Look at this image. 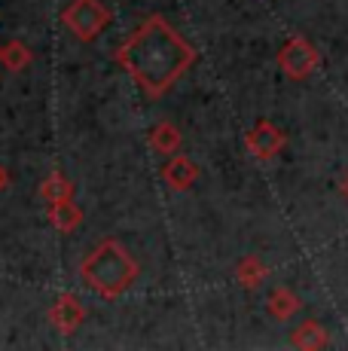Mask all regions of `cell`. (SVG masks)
Here are the masks:
<instances>
[{
	"mask_svg": "<svg viewBox=\"0 0 348 351\" xmlns=\"http://www.w3.org/2000/svg\"><path fill=\"white\" fill-rule=\"evenodd\" d=\"M138 263L116 239H104L79 263V281L101 300H116L138 281Z\"/></svg>",
	"mask_w": 348,
	"mask_h": 351,
	"instance_id": "2",
	"label": "cell"
},
{
	"mask_svg": "<svg viewBox=\"0 0 348 351\" xmlns=\"http://www.w3.org/2000/svg\"><path fill=\"white\" fill-rule=\"evenodd\" d=\"M343 193H345V199H348V174H345V180H343Z\"/></svg>",
	"mask_w": 348,
	"mask_h": 351,
	"instance_id": "16",
	"label": "cell"
},
{
	"mask_svg": "<svg viewBox=\"0 0 348 351\" xmlns=\"http://www.w3.org/2000/svg\"><path fill=\"white\" fill-rule=\"evenodd\" d=\"M299 306H303V302H299V296L293 293L290 287H275L269 293V300H266V312L275 321H290L293 315L299 312Z\"/></svg>",
	"mask_w": 348,
	"mask_h": 351,
	"instance_id": "9",
	"label": "cell"
},
{
	"mask_svg": "<svg viewBox=\"0 0 348 351\" xmlns=\"http://www.w3.org/2000/svg\"><path fill=\"white\" fill-rule=\"evenodd\" d=\"M281 71L290 80H306L312 77V71L318 67V49L306 37H290L278 52Z\"/></svg>",
	"mask_w": 348,
	"mask_h": 351,
	"instance_id": "4",
	"label": "cell"
},
{
	"mask_svg": "<svg viewBox=\"0 0 348 351\" xmlns=\"http://www.w3.org/2000/svg\"><path fill=\"white\" fill-rule=\"evenodd\" d=\"M6 186H10V171H6V168L0 165V193H3Z\"/></svg>",
	"mask_w": 348,
	"mask_h": 351,
	"instance_id": "15",
	"label": "cell"
},
{
	"mask_svg": "<svg viewBox=\"0 0 348 351\" xmlns=\"http://www.w3.org/2000/svg\"><path fill=\"white\" fill-rule=\"evenodd\" d=\"M284 144H287V134L281 132L275 123H269V119L257 123L251 132H247V150H251L257 159H272L275 153H281Z\"/></svg>",
	"mask_w": 348,
	"mask_h": 351,
	"instance_id": "5",
	"label": "cell"
},
{
	"mask_svg": "<svg viewBox=\"0 0 348 351\" xmlns=\"http://www.w3.org/2000/svg\"><path fill=\"white\" fill-rule=\"evenodd\" d=\"M0 62H3L6 71H25L31 64V49L25 43H18V40H12V43H6L0 49Z\"/></svg>",
	"mask_w": 348,
	"mask_h": 351,
	"instance_id": "14",
	"label": "cell"
},
{
	"mask_svg": "<svg viewBox=\"0 0 348 351\" xmlns=\"http://www.w3.org/2000/svg\"><path fill=\"white\" fill-rule=\"evenodd\" d=\"M180 141H184V138H180L177 125H171V123H159L150 132V147L156 153H162V156H171V153L180 147Z\"/></svg>",
	"mask_w": 348,
	"mask_h": 351,
	"instance_id": "13",
	"label": "cell"
},
{
	"mask_svg": "<svg viewBox=\"0 0 348 351\" xmlns=\"http://www.w3.org/2000/svg\"><path fill=\"white\" fill-rule=\"evenodd\" d=\"M40 195H43L49 205H55V202H64V199H73V184L64 178L62 171H49L43 178V184H40Z\"/></svg>",
	"mask_w": 348,
	"mask_h": 351,
	"instance_id": "11",
	"label": "cell"
},
{
	"mask_svg": "<svg viewBox=\"0 0 348 351\" xmlns=\"http://www.w3.org/2000/svg\"><path fill=\"white\" fill-rule=\"evenodd\" d=\"M62 19H64V28L77 40H95L107 28V22H110V12H107L101 0H73Z\"/></svg>",
	"mask_w": 348,
	"mask_h": 351,
	"instance_id": "3",
	"label": "cell"
},
{
	"mask_svg": "<svg viewBox=\"0 0 348 351\" xmlns=\"http://www.w3.org/2000/svg\"><path fill=\"white\" fill-rule=\"evenodd\" d=\"M266 275H269V269H266V263L260 260V256H245V260L238 263V269H236L238 285L247 287V290H253V287L263 285Z\"/></svg>",
	"mask_w": 348,
	"mask_h": 351,
	"instance_id": "12",
	"label": "cell"
},
{
	"mask_svg": "<svg viewBox=\"0 0 348 351\" xmlns=\"http://www.w3.org/2000/svg\"><path fill=\"white\" fill-rule=\"evenodd\" d=\"M49 223L55 226L58 232H77L79 223H83V208L73 199L55 202V205L49 208Z\"/></svg>",
	"mask_w": 348,
	"mask_h": 351,
	"instance_id": "10",
	"label": "cell"
},
{
	"mask_svg": "<svg viewBox=\"0 0 348 351\" xmlns=\"http://www.w3.org/2000/svg\"><path fill=\"white\" fill-rule=\"evenodd\" d=\"M83 321H86V306L79 302L77 293H62L55 300V306L49 308V324L64 336L73 333Z\"/></svg>",
	"mask_w": 348,
	"mask_h": 351,
	"instance_id": "6",
	"label": "cell"
},
{
	"mask_svg": "<svg viewBox=\"0 0 348 351\" xmlns=\"http://www.w3.org/2000/svg\"><path fill=\"white\" fill-rule=\"evenodd\" d=\"M116 62L147 95L159 98L190 71V64L196 62V49L162 16H150L119 46Z\"/></svg>",
	"mask_w": 348,
	"mask_h": 351,
	"instance_id": "1",
	"label": "cell"
},
{
	"mask_svg": "<svg viewBox=\"0 0 348 351\" xmlns=\"http://www.w3.org/2000/svg\"><path fill=\"white\" fill-rule=\"evenodd\" d=\"M290 342H293V348L318 351V348H327V342H330V333L324 330V324H318V321H303V324H299V327L290 333Z\"/></svg>",
	"mask_w": 348,
	"mask_h": 351,
	"instance_id": "8",
	"label": "cell"
},
{
	"mask_svg": "<svg viewBox=\"0 0 348 351\" xmlns=\"http://www.w3.org/2000/svg\"><path fill=\"white\" fill-rule=\"evenodd\" d=\"M162 180L171 186V190L184 193L199 180V165L190 156H171L162 168Z\"/></svg>",
	"mask_w": 348,
	"mask_h": 351,
	"instance_id": "7",
	"label": "cell"
}]
</instances>
